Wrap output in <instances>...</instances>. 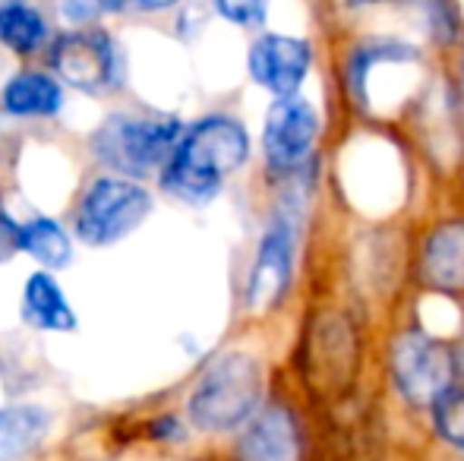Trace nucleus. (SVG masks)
Instances as JSON below:
<instances>
[{
    "label": "nucleus",
    "mask_w": 464,
    "mask_h": 461,
    "mask_svg": "<svg viewBox=\"0 0 464 461\" xmlns=\"http://www.w3.org/2000/svg\"><path fill=\"white\" fill-rule=\"evenodd\" d=\"M51 67L57 73V82L63 80L86 95H102L121 76V57L108 32L80 29L57 38L51 48Z\"/></svg>",
    "instance_id": "39448f33"
},
{
    "label": "nucleus",
    "mask_w": 464,
    "mask_h": 461,
    "mask_svg": "<svg viewBox=\"0 0 464 461\" xmlns=\"http://www.w3.org/2000/svg\"><path fill=\"white\" fill-rule=\"evenodd\" d=\"M240 461H300L297 424L285 408L272 405L250 418L244 437L237 439Z\"/></svg>",
    "instance_id": "9d476101"
},
{
    "label": "nucleus",
    "mask_w": 464,
    "mask_h": 461,
    "mask_svg": "<svg viewBox=\"0 0 464 461\" xmlns=\"http://www.w3.org/2000/svg\"><path fill=\"white\" fill-rule=\"evenodd\" d=\"M215 6L234 25H259L266 19L269 0H215Z\"/></svg>",
    "instance_id": "a211bd4d"
},
{
    "label": "nucleus",
    "mask_w": 464,
    "mask_h": 461,
    "mask_svg": "<svg viewBox=\"0 0 464 461\" xmlns=\"http://www.w3.org/2000/svg\"><path fill=\"white\" fill-rule=\"evenodd\" d=\"M13 4H23V0H0V13H4L6 6H13Z\"/></svg>",
    "instance_id": "5701e85b"
},
{
    "label": "nucleus",
    "mask_w": 464,
    "mask_h": 461,
    "mask_svg": "<svg viewBox=\"0 0 464 461\" xmlns=\"http://www.w3.org/2000/svg\"><path fill=\"white\" fill-rule=\"evenodd\" d=\"M13 244L23 253H29L32 259L44 265V269H63L73 259V244L70 234L54 222V218H29L23 225H13Z\"/></svg>",
    "instance_id": "2eb2a0df"
},
{
    "label": "nucleus",
    "mask_w": 464,
    "mask_h": 461,
    "mask_svg": "<svg viewBox=\"0 0 464 461\" xmlns=\"http://www.w3.org/2000/svg\"><path fill=\"white\" fill-rule=\"evenodd\" d=\"M152 212V193L127 178H98L76 206V234L89 246H108L133 234Z\"/></svg>",
    "instance_id": "20e7f679"
},
{
    "label": "nucleus",
    "mask_w": 464,
    "mask_h": 461,
    "mask_svg": "<svg viewBox=\"0 0 464 461\" xmlns=\"http://www.w3.org/2000/svg\"><path fill=\"white\" fill-rule=\"evenodd\" d=\"M423 278L440 291L464 288V222L440 225L423 250Z\"/></svg>",
    "instance_id": "f8f14e48"
},
{
    "label": "nucleus",
    "mask_w": 464,
    "mask_h": 461,
    "mask_svg": "<svg viewBox=\"0 0 464 461\" xmlns=\"http://www.w3.org/2000/svg\"><path fill=\"white\" fill-rule=\"evenodd\" d=\"M0 108L13 117H54L63 108V89L48 73H16L0 92Z\"/></svg>",
    "instance_id": "4468645a"
},
{
    "label": "nucleus",
    "mask_w": 464,
    "mask_h": 461,
    "mask_svg": "<svg viewBox=\"0 0 464 461\" xmlns=\"http://www.w3.org/2000/svg\"><path fill=\"white\" fill-rule=\"evenodd\" d=\"M433 424L442 443L464 449V389L449 386L440 399L433 401Z\"/></svg>",
    "instance_id": "f3484780"
},
{
    "label": "nucleus",
    "mask_w": 464,
    "mask_h": 461,
    "mask_svg": "<svg viewBox=\"0 0 464 461\" xmlns=\"http://www.w3.org/2000/svg\"><path fill=\"white\" fill-rule=\"evenodd\" d=\"M180 136L184 123L178 117L111 114L92 133V152L111 171L123 174L127 180H140L168 165Z\"/></svg>",
    "instance_id": "7ed1b4c3"
},
{
    "label": "nucleus",
    "mask_w": 464,
    "mask_h": 461,
    "mask_svg": "<svg viewBox=\"0 0 464 461\" xmlns=\"http://www.w3.org/2000/svg\"><path fill=\"white\" fill-rule=\"evenodd\" d=\"M23 322L38 332H73L76 313L51 272H32L23 284Z\"/></svg>",
    "instance_id": "9b49d317"
},
{
    "label": "nucleus",
    "mask_w": 464,
    "mask_h": 461,
    "mask_svg": "<svg viewBox=\"0 0 464 461\" xmlns=\"http://www.w3.org/2000/svg\"><path fill=\"white\" fill-rule=\"evenodd\" d=\"M102 13H155L180 4V0H98Z\"/></svg>",
    "instance_id": "aec40b11"
},
{
    "label": "nucleus",
    "mask_w": 464,
    "mask_h": 461,
    "mask_svg": "<svg viewBox=\"0 0 464 461\" xmlns=\"http://www.w3.org/2000/svg\"><path fill=\"white\" fill-rule=\"evenodd\" d=\"M423 10H427L430 29L440 42H452L455 32H459V16H455L452 4L449 0H420Z\"/></svg>",
    "instance_id": "6ab92c4d"
},
{
    "label": "nucleus",
    "mask_w": 464,
    "mask_h": 461,
    "mask_svg": "<svg viewBox=\"0 0 464 461\" xmlns=\"http://www.w3.org/2000/svg\"><path fill=\"white\" fill-rule=\"evenodd\" d=\"M291 263H294V240L287 225H272L259 244L256 263L246 284V303L253 310H266L281 301V294L291 284Z\"/></svg>",
    "instance_id": "1a4fd4ad"
},
{
    "label": "nucleus",
    "mask_w": 464,
    "mask_h": 461,
    "mask_svg": "<svg viewBox=\"0 0 464 461\" xmlns=\"http://www.w3.org/2000/svg\"><path fill=\"white\" fill-rule=\"evenodd\" d=\"M63 13L70 23H89V19L102 16V4L98 0H63Z\"/></svg>",
    "instance_id": "4be33fe9"
},
{
    "label": "nucleus",
    "mask_w": 464,
    "mask_h": 461,
    "mask_svg": "<svg viewBox=\"0 0 464 461\" xmlns=\"http://www.w3.org/2000/svg\"><path fill=\"white\" fill-rule=\"evenodd\" d=\"M149 433H152V439H159V443H180V439H184V424H180L178 418H171V414H165V418H159L149 427Z\"/></svg>",
    "instance_id": "412c9836"
},
{
    "label": "nucleus",
    "mask_w": 464,
    "mask_h": 461,
    "mask_svg": "<svg viewBox=\"0 0 464 461\" xmlns=\"http://www.w3.org/2000/svg\"><path fill=\"white\" fill-rule=\"evenodd\" d=\"M51 430V414L42 405L0 408V461H23L42 446Z\"/></svg>",
    "instance_id": "ddd939ff"
},
{
    "label": "nucleus",
    "mask_w": 464,
    "mask_h": 461,
    "mask_svg": "<svg viewBox=\"0 0 464 461\" xmlns=\"http://www.w3.org/2000/svg\"><path fill=\"white\" fill-rule=\"evenodd\" d=\"M48 29H44V19L38 10L25 4H13L0 13V42L6 44L16 54H29L38 44L44 42Z\"/></svg>",
    "instance_id": "dca6fc26"
},
{
    "label": "nucleus",
    "mask_w": 464,
    "mask_h": 461,
    "mask_svg": "<svg viewBox=\"0 0 464 461\" xmlns=\"http://www.w3.org/2000/svg\"><path fill=\"white\" fill-rule=\"evenodd\" d=\"M250 155V136L231 117H206L184 130L168 165L161 187L184 203H208L221 190V180L234 174Z\"/></svg>",
    "instance_id": "f257e3e1"
},
{
    "label": "nucleus",
    "mask_w": 464,
    "mask_h": 461,
    "mask_svg": "<svg viewBox=\"0 0 464 461\" xmlns=\"http://www.w3.org/2000/svg\"><path fill=\"white\" fill-rule=\"evenodd\" d=\"M459 363H461V370H464V351H461V360Z\"/></svg>",
    "instance_id": "393cba45"
},
{
    "label": "nucleus",
    "mask_w": 464,
    "mask_h": 461,
    "mask_svg": "<svg viewBox=\"0 0 464 461\" xmlns=\"http://www.w3.org/2000/svg\"><path fill=\"white\" fill-rule=\"evenodd\" d=\"M452 351L423 332H404L392 348V376L411 405H433L452 386Z\"/></svg>",
    "instance_id": "423d86ee"
},
{
    "label": "nucleus",
    "mask_w": 464,
    "mask_h": 461,
    "mask_svg": "<svg viewBox=\"0 0 464 461\" xmlns=\"http://www.w3.org/2000/svg\"><path fill=\"white\" fill-rule=\"evenodd\" d=\"M263 395L259 363L244 351H227L206 367L189 392V420L202 433H227L256 414Z\"/></svg>",
    "instance_id": "f03ea898"
},
{
    "label": "nucleus",
    "mask_w": 464,
    "mask_h": 461,
    "mask_svg": "<svg viewBox=\"0 0 464 461\" xmlns=\"http://www.w3.org/2000/svg\"><path fill=\"white\" fill-rule=\"evenodd\" d=\"M250 76L278 99L297 95L310 70V44L291 35H263L250 48Z\"/></svg>",
    "instance_id": "6e6552de"
},
{
    "label": "nucleus",
    "mask_w": 464,
    "mask_h": 461,
    "mask_svg": "<svg viewBox=\"0 0 464 461\" xmlns=\"http://www.w3.org/2000/svg\"><path fill=\"white\" fill-rule=\"evenodd\" d=\"M319 133L316 111L300 95L278 99L269 108L263 130V152L276 171H297L313 152V142Z\"/></svg>",
    "instance_id": "0eeeda50"
},
{
    "label": "nucleus",
    "mask_w": 464,
    "mask_h": 461,
    "mask_svg": "<svg viewBox=\"0 0 464 461\" xmlns=\"http://www.w3.org/2000/svg\"><path fill=\"white\" fill-rule=\"evenodd\" d=\"M354 6H363V4H382V0H351Z\"/></svg>",
    "instance_id": "b1692460"
}]
</instances>
